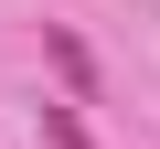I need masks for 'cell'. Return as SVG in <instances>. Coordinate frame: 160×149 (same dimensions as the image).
<instances>
[{"label":"cell","instance_id":"6da1fadb","mask_svg":"<svg viewBox=\"0 0 160 149\" xmlns=\"http://www.w3.org/2000/svg\"><path fill=\"white\" fill-rule=\"evenodd\" d=\"M43 53H53V74H64V85H75V96H86V85H96V53H86V43H75L64 22H43Z\"/></svg>","mask_w":160,"mask_h":149},{"label":"cell","instance_id":"7a4b0ae2","mask_svg":"<svg viewBox=\"0 0 160 149\" xmlns=\"http://www.w3.org/2000/svg\"><path fill=\"white\" fill-rule=\"evenodd\" d=\"M43 138L53 149H86V117H75V107H43Z\"/></svg>","mask_w":160,"mask_h":149}]
</instances>
